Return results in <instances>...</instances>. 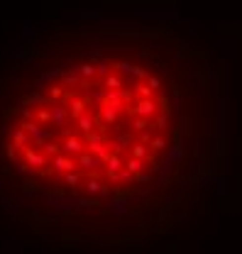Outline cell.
Listing matches in <instances>:
<instances>
[{
	"label": "cell",
	"mask_w": 242,
	"mask_h": 254,
	"mask_svg": "<svg viewBox=\"0 0 242 254\" xmlns=\"http://www.w3.org/2000/svg\"><path fill=\"white\" fill-rule=\"evenodd\" d=\"M101 86H103V88H108V91H120V88H125V78H122L120 73H115V71H113L108 78H103V81H101Z\"/></svg>",
	"instance_id": "obj_1"
},
{
	"label": "cell",
	"mask_w": 242,
	"mask_h": 254,
	"mask_svg": "<svg viewBox=\"0 0 242 254\" xmlns=\"http://www.w3.org/2000/svg\"><path fill=\"white\" fill-rule=\"evenodd\" d=\"M132 88H135V95H137V98H157V91H152L144 81L132 83Z\"/></svg>",
	"instance_id": "obj_2"
},
{
	"label": "cell",
	"mask_w": 242,
	"mask_h": 254,
	"mask_svg": "<svg viewBox=\"0 0 242 254\" xmlns=\"http://www.w3.org/2000/svg\"><path fill=\"white\" fill-rule=\"evenodd\" d=\"M144 83H147L152 91H157V93L162 91V78H159V76H147V81H144Z\"/></svg>",
	"instance_id": "obj_5"
},
{
	"label": "cell",
	"mask_w": 242,
	"mask_h": 254,
	"mask_svg": "<svg viewBox=\"0 0 242 254\" xmlns=\"http://www.w3.org/2000/svg\"><path fill=\"white\" fill-rule=\"evenodd\" d=\"M96 73H98V78L103 81V78H108L110 73H113V64L108 62V59H101V62L96 64Z\"/></svg>",
	"instance_id": "obj_4"
},
{
	"label": "cell",
	"mask_w": 242,
	"mask_h": 254,
	"mask_svg": "<svg viewBox=\"0 0 242 254\" xmlns=\"http://www.w3.org/2000/svg\"><path fill=\"white\" fill-rule=\"evenodd\" d=\"M78 73H81L83 81H96V78H98V73H96V64L93 62L81 64V66H78Z\"/></svg>",
	"instance_id": "obj_3"
}]
</instances>
